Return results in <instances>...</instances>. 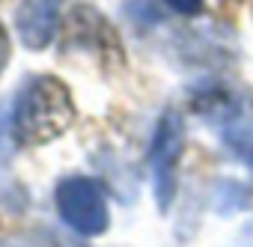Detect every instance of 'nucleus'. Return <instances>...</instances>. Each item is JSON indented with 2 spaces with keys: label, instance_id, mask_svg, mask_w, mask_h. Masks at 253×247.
Listing matches in <instances>:
<instances>
[{
  "label": "nucleus",
  "instance_id": "5",
  "mask_svg": "<svg viewBox=\"0 0 253 247\" xmlns=\"http://www.w3.org/2000/svg\"><path fill=\"white\" fill-rule=\"evenodd\" d=\"M60 6L63 0H18L15 27L18 39L30 51H45L60 27Z\"/></svg>",
  "mask_w": 253,
  "mask_h": 247
},
{
  "label": "nucleus",
  "instance_id": "8",
  "mask_svg": "<svg viewBox=\"0 0 253 247\" xmlns=\"http://www.w3.org/2000/svg\"><path fill=\"white\" fill-rule=\"evenodd\" d=\"M9 54H12L9 33H6V27H3V24H0V75H3V69H6V63H9Z\"/></svg>",
  "mask_w": 253,
  "mask_h": 247
},
{
  "label": "nucleus",
  "instance_id": "3",
  "mask_svg": "<svg viewBox=\"0 0 253 247\" xmlns=\"http://www.w3.org/2000/svg\"><path fill=\"white\" fill-rule=\"evenodd\" d=\"M57 211L78 235H101L110 223L104 188L86 176H69L57 185Z\"/></svg>",
  "mask_w": 253,
  "mask_h": 247
},
{
  "label": "nucleus",
  "instance_id": "7",
  "mask_svg": "<svg viewBox=\"0 0 253 247\" xmlns=\"http://www.w3.org/2000/svg\"><path fill=\"white\" fill-rule=\"evenodd\" d=\"M164 3H167L173 12L188 15V18H194V15H200V12H203V0H164Z\"/></svg>",
  "mask_w": 253,
  "mask_h": 247
},
{
  "label": "nucleus",
  "instance_id": "2",
  "mask_svg": "<svg viewBox=\"0 0 253 247\" xmlns=\"http://www.w3.org/2000/svg\"><path fill=\"white\" fill-rule=\"evenodd\" d=\"M185 152V119L179 110L167 107L149 140V173H152V191H155V203L161 211H167L176 200V176H179V161Z\"/></svg>",
  "mask_w": 253,
  "mask_h": 247
},
{
  "label": "nucleus",
  "instance_id": "1",
  "mask_svg": "<svg viewBox=\"0 0 253 247\" xmlns=\"http://www.w3.org/2000/svg\"><path fill=\"white\" fill-rule=\"evenodd\" d=\"M75 122V98L54 75L30 78L12 107L9 134L18 146H45L66 134Z\"/></svg>",
  "mask_w": 253,
  "mask_h": 247
},
{
  "label": "nucleus",
  "instance_id": "10",
  "mask_svg": "<svg viewBox=\"0 0 253 247\" xmlns=\"http://www.w3.org/2000/svg\"><path fill=\"white\" fill-rule=\"evenodd\" d=\"M244 164H247V167H250V173H253V152H250V155L244 158Z\"/></svg>",
  "mask_w": 253,
  "mask_h": 247
},
{
  "label": "nucleus",
  "instance_id": "6",
  "mask_svg": "<svg viewBox=\"0 0 253 247\" xmlns=\"http://www.w3.org/2000/svg\"><path fill=\"white\" fill-rule=\"evenodd\" d=\"M250 203H253V197H250V191H247L244 185H238V182H232V179H220V182L214 185V208H217L220 214L244 211V208H250Z\"/></svg>",
  "mask_w": 253,
  "mask_h": 247
},
{
  "label": "nucleus",
  "instance_id": "4",
  "mask_svg": "<svg viewBox=\"0 0 253 247\" xmlns=\"http://www.w3.org/2000/svg\"><path fill=\"white\" fill-rule=\"evenodd\" d=\"M63 45L72 48V51H89V54H98L101 60H110L116 57L119 60V36L116 30L110 27V21L95 9V6H75L66 21H63Z\"/></svg>",
  "mask_w": 253,
  "mask_h": 247
},
{
  "label": "nucleus",
  "instance_id": "9",
  "mask_svg": "<svg viewBox=\"0 0 253 247\" xmlns=\"http://www.w3.org/2000/svg\"><path fill=\"white\" fill-rule=\"evenodd\" d=\"M9 140L12 137H6V128H3V119H0V167L6 164V158H9ZM15 143V140H12Z\"/></svg>",
  "mask_w": 253,
  "mask_h": 247
}]
</instances>
